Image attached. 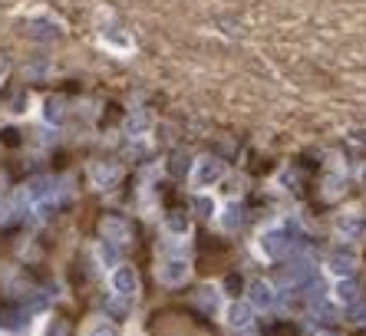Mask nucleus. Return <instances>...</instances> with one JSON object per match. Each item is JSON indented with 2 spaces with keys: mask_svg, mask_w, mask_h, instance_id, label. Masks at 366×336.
Returning a JSON list of instances; mask_svg holds the SVG:
<instances>
[{
  "mask_svg": "<svg viewBox=\"0 0 366 336\" xmlns=\"http://www.w3.org/2000/svg\"><path fill=\"white\" fill-rule=\"evenodd\" d=\"M89 178H93L96 188H116L122 172H119V165H112V162H93L89 165Z\"/></svg>",
  "mask_w": 366,
  "mask_h": 336,
  "instance_id": "2",
  "label": "nucleus"
},
{
  "mask_svg": "<svg viewBox=\"0 0 366 336\" xmlns=\"http://www.w3.org/2000/svg\"><path fill=\"white\" fill-rule=\"evenodd\" d=\"M231 326H248V320H251V310L244 304H237V307H231Z\"/></svg>",
  "mask_w": 366,
  "mask_h": 336,
  "instance_id": "12",
  "label": "nucleus"
},
{
  "mask_svg": "<svg viewBox=\"0 0 366 336\" xmlns=\"http://www.w3.org/2000/svg\"><path fill=\"white\" fill-rule=\"evenodd\" d=\"M46 336H66V323L63 320H53V323L46 326Z\"/></svg>",
  "mask_w": 366,
  "mask_h": 336,
  "instance_id": "14",
  "label": "nucleus"
},
{
  "mask_svg": "<svg viewBox=\"0 0 366 336\" xmlns=\"http://www.w3.org/2000/svg\"><path fill=\"white\" fill-rule=\"evenodd\" d=\"M7 217H11V205H0V224H4Z\"/></svg>",
  "mask_w": 366,
  "mask_h": 336,
  "instance_id": "16",
  "label": "nucleus"
},
{
  "mask_svg": "<svg viewBox=\"0 0 366 336\" xmlns=\"http://www.w3.org/2000/svg\"><path fill=\"white\" fill-rule=\"evenodd\" d=\"M185 277H188V264H185L182 257H165L159 264V281L169 283V287H175V283H182Z\"/></svg>",
  "mask_w": 366,
  "mask_h": 336,
  "instance_id": "3",
  "label": "nucleus"
},
{
  "mask_svg": "<svg viewBox=\"0 0 366 336\" xmlns=\"http://www.w3.org/2000/svg\"><path fill=\"white\" fill-rule=\"evenodd\" d=\"M218 175H221V165L211 162V159H202L198 172H195V182H198V184H208V182H215Z\"/></svg>",
  "mask_w": 366,
  "mask_h": 336,
  "instance_id": "5",
  "label": "nucleus"
},
{
  "mask_svg": "<svg viewBox=\"0 0 366 336\" xmlns=\"http://www.w3.org/2000/svg\"><path fill=\"white\" fill-rule=\"evenodd\" d=\"M83 336H116V326L109 323L106 316H96V320H89Z\"/></svg>",
  "mask_w": 366,
  "mask_h": 336,
  "instance_id": "6",
  "label": "nucleus"
},
{
  "mask_svg": "<svg viewBox=\"0 0 366 336\" xmlns=\"http://www.w3.org/2000/svg\"><path fill=\"white\" fill-rule=\"evenodd\" d=\"M149 129V116H129V122H126V132H129V135H142V132Z\"/></svg>",
  "mask_w": 366,
  "mask_h": 336,
  "instance_id": "9",
  "label": "nucleus"
},
{
  "mask_svg": "<svg viewBox=\"0 0 366 336\" xmlns=\"http://www.w3.org/2000/svg\"><path fill=\"white\" fill-rule=\"evenodd\" d=\"M99 231H103V238H106L109 244H126V241H129V224H126L122 217H103Z\"/></svg>",
  "mask_w": 366,
  "mask_h": 336,
  "instance_id": "4",
  "label": "nucleus"
},
{
  "mask_svg": "<svg viewBox=\"0 0 366 336\" xmlns=\"http://www.w3.org/2000/svg\"><path fill=\"white\" fill-rule=\"evenodd\" d=\"M99 257H103V264H106V267H116L119 264V244H103V248H99Z\"/></svg>",
  "mask_w": 366,
  "mask_h": 336,
  "instance_id": "10",
  "label": "nucleus"
},
{
  "mask_svg": "<svg viewBox=\"0 0 366 336\" xmlns=\"http://www.w3.org/2000/svg\"><path fill=\"white\" fill-rule=\"evenodd\" d=\"M169 228H172V231H178V234H182V231H188V221H185L182 215H169Z\"/></svg>",
  "mask_w": 366,
  "mask_h": 336,
  "instance_id": "13",
  "label": "nucleus"
},
{
  "mask_svg": "<svg viewBox=\"0 0 366 336\" xmlns=\"http://www.w3.org/2000/svg\"><path fill=\"white\" fill-rule=\"evenodd\" d=\"M103 43H109V46H116V50H132V40L126 36V33H119L116 27H109V30H103Z\"/></svg>",
  "mask_w": 366,
  "mask_h": 336,
  "instance_id": "7",
  "label": "nucleus"
},
{
  "mask_svg": "<svg viewBox=\"0 0 366 336\" xmlns=\"http://www.w3.org/2000/svg\"><path fill=\"white\" fill-rule=\"evenodd\" d=\"M44 116H46V122H63V116H66V102H63V99H46Z\"/></svg>",
  "mask_w": 366,
  "mask_h": 336,
  "instance_id": "8",
  "label": "nucleus"
},
{
  "mask_svg": "<svg viewBox=\"0 0 366 336\" xmlns=\"http://www.w3.org/2000/svg\"><path fill=\"white\" fill-rule=\"evenodd\" d=\"M7 69H11V63H7V56H0V79L7 76Z\"/></svg>",
  "mask_w": 366,
  "mask_h": 336,
  "instance_id": "15",
  "label": "nucleus"
},
{
  "mask_svg": "<svg viewBox=\"0 0 366 336\" xmlns=\"http://www.w3.org/2000/svg\"><path fill=\"white\" fill-rule=\"evenodd\" d=\"M109 287H112V307H116V310H126V307L136 300L139 277H136V271H132V267H112Z\"/></svg>",
  "mask_w": 366,
  "mask_h": 336,
  "instance_id": "1",
  "label": "nucleus"
},
{
  "mask_svg": "<svg viewBox=\"0 0 366 336\" xmlns=\"http://www.w3.org/2000/svg\"><path fill=\"white\" fill-rule=\"evenodd\" d=\"M251 300H254L258 307H268L270 304V287L268 283H254V287H251Z\"/></svg>",
  "mask_w": 366,
  "mask_h": 336,
  "instance_id": "11",
  "label": "nucleus"
}]
</instances>
